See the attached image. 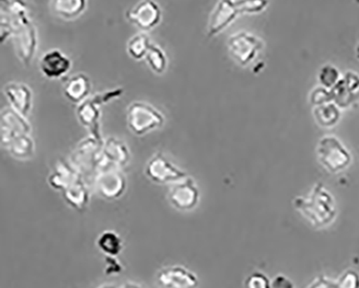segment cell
I'll return each mask as SVG.
<instances>
[{
	"label": "cell",
	"instance_id": "obj_1",
	"mask_svg": "<svg viewBox=\"0 0 359 288\" xmlns=\"http://www.w3.org/2000/svg\"><path fill=\"white\" fill-rule=\"evenodd\" d=\"M1 41L12 36L18 57L26 65L31 63L37 49V29L20 1H1Z\"/></svg>",
	"mask_w": 359,
	"mask_h": 288
},
{
	"label": "cell",
	"instance_id": "obj_2",
	"mask_svg": "<svg viewBox=\"0 0 359 288\" xmlns=\"http://www.w3.org/2000/svg\"><path fill=\"white\" fill-rule=\"evenodd\" d=\"M294 207L315 228L327 227L337 216L334 197L320 183L313 187L308 197H297L294 200Z\"/></svg>",
	"mask_w": 359,
	"mask_h": 288
},
{
	"label": "cell",
	"instance_id": "obj_3",
	"mask_svg": "<svg viewBox=\"0 0 359 288\" xmlns=\"http://www.w3.org/2000/svg\"><path fill=\"white\" fill-rule=\"evenodd\" d=\"M126 122L132 133L142 136L163 127L165 118L151 104L133 102L126 109Z\"/></svg>",
	"mask_w": 359,
	"mask_h": 288
},
{
	"label": "cell",
	"instance_id": "obj_4",
	"mask_svg": "<svg viewBox=\"0 0 359 288\" xmlns=\"http://www.w3.org/2000/svg\"><path fill=\"white\" fill-rule=\"evenodd\" d=\"M104 142L97 141L93 136L80 142L72 155L74 167L83 177L84 181L92 178L94 181L100 169V155Z\"/></svg>",
	"mask_w": 359,
	"mask_h": 288
},
{
	"label": "cell",
	"instance_id": "obj_5",
	"mask_svg": "<svg viewBox=\"0 0 359 288\" xmlns=\"http://www.w3.org/2000/svg\"><path fill=\"white\" fill-rule=\"evenodd\" d=\"M318 160L330 173H338L350 165V151L334 136H326L320 139L318 149Z\"/></svg>",
	"mask_w": 359,
	"mask_h": 288
},
{
	"label": "cell",
	"instance_id": "obj_6",
	"mask_svg": "<svg viewBox=\"0 0 359 288\" xmlns=\"http://www.w3.org/2000/svg\"><path fill=\"white\" fill-rule=\"evenodd\" d=\"M145 174L150 181L156 184L177 183L188 176L184 170L176 167L161 151L150 158L145 167Z\"/></svg>",
	"mask_w": 359,
	"mask_h": 288
},
{
	"label": "cell",
	"instance_id": "obj_7",
	"mask_svg": "<svg viewBox=\"0 0 359 288\" xmlns=\"http://www.w3.org/2000/svg\"><path fill=\"white\" fill-rule=\"evenodd\" d=\"M262 47L264 43L259 38L245 32L233 34L228 39L229 52L231 54V57L242 66L252 63Z\"/></svg>",
	"mask_w": 359,
	"mask_h": 288
},
{
	"label": "cell",
	"instance_id": "obj_8",
	"mask_svg": "<svg viewBox=\"0 0 359 288\" xmlns=\"http://www.w3.org/2000/svg\"><path fill=\"white\" fill-rule=\"evenodd\" d=\"M168 198L170 203L178 211L189 212L198 205L200 191L194 178L187 176L170 186Z\"/></svg>",
	"mask_w": 359,
	"mask_h": 288
},
{
	"label": "cell",
	"instance_id": "obj_9",
	"mask_svg": "<svg viewBox=\"0 0 359 288\" xmlns=\"http://www.w3.org/2000/svg\"><path fill=\"white\" fill-rule=\"evenodd\" d=\"M126 19L142 31L154 29L161 22L162 10L152 0H142L126 11Z\"/></svg>",
	"mask_w": 359,
	"mask_h": 288
},
{
	"label": "cell",
	"instance_id": "obj_10",
	"mask_svg": "<svg viewBox=\"0 0 359 288\" xmlns=\"http://www.w3.org/2000/svg\"><path fill=\"white\" fill-rule=\"evenodd\" d=\"M98 195L106 200H117L126 189V178L119 169H106L98 172L93 181Z\"/></svg>",
	"mask_w": 359,
	"mask_h": 288
},
{
	"label": "cell",
	"instance_id": "obj_11",
	"mask_svg": "<svg viewBox=\"0 0 359 288\" xmlns=\"http://www.w3.org/2000/svg\"><path fill=\"white\" fill-rule=\"evenodd\" d=\"M130 160H131V153L128 145L121 139L111 136L104 141L98 172L106 169L120 170L121 167H126Z\"/></svg>",
	"mask_w": 359,
	"mask_h": 288
},
{
	"label": "cell",
	"instance_id": "obj_12",
	"mask_svg": "<svg viewBox=\"0 0 359 288\" xmlns=\"http://www.w3.org/2000/svg\"><path fill=\"white\" fill-rule=\"evenodd\" d=\"M102 105H104V102L102 101L98 93H96L89 96L77 107V117L80 123L83 127L88 128L91 136L100 142H104L102 134H100V106Z\"/></svg>",
	"mask_w": 359,
	"mask_h": 288
},
{
	"label": "cell",
	"instance_id": "obj_13",
	"mask_svg": "<svg viewBox=\"0 0 359 288\" xmlns=\"http://www.w3.org/2000/svg\"><path fill=\"white\" fill-rule=\"evenodd\" d=\"M32 127L26 117L12 107H6L1 111V144L7 148L9 144L22 134H29Z\"/></svg>",
	"mask_w": 359,
	"mask_h": 288
},
{
	"label": "cell",
	"instance_id": "obj_14",
	"mask_svg": "<svg viewBox=\"0 0 359 288\" xmlns=\"http://www.w3.org/2000/svg\"><path fill=\"white\" fill-rule=\"evenodd\" d=\"M158 283L164 288H196V274L182 266H172L161 269L158 273Z\"/></svg>",
	"mask_w": 359,
	"mask_h": 288
},
{
	"label": "cell",
	"instance_id": "obj_15",
	"mask_svg": "<svg viewBox=\"0 0 359 288\" xmlns=\"http://www.w3.org/2000/svg\"><path fill=\"white\" fill-rule=\"evenodd\" d=\"M241 10L234 1H219L210 12L208 24V36L217 35L238 17Z\"/></svg>",
	"mask_w": 359,
	"mask_h": 288
},
{
	"label": "cell",
	"instance_id": "obj_16",
	"mask_svg": "<svg viewBox=\"0 0 359 288\" xmlns=\"http://www.w3.org/2000/svg\"><path fill=\"white\" fill-rule=\"evenodd\" d=\"M39 66L43 76L49 79H57L69 71L72 61L61 50L52 49L42 55Z\"/></svg>",
	"mask_w": 359,
	"mask_h": 288
},
{
	"label": "cell",
	"instance_id": "obj_17",
	"mask_svg": "<svg viewBox=\"0 0 359 288\" xmlns=\"http://www.w3.org/2000/svg\"><path fill=\"white\" fill-rule=\"evenodd\" d=\"M4 92L13 109L24 117L29 114L33 106V92L31 88L21 82H9L4 88Z\"/></svg>",
	"mask_w": 359,
	"mask_h": 288
},
{
	"label": "cell",
	"instance_id": "obj_18",
	"mask_svg": "<svg viewBox=\"0 0 359 288\" xmlns=\"http://www.w3.org/2000/svg\"><path fill=\"white\" fill-rule=\"evenodd\" d=\"M91 88L92 82L89 76L78 73L65 80L63 93L72 103L79 105L89 97Z\"/></svg>",
	"mask_w": 359,
	"mask_h": 288
},
{
	"label": "cell",
	"instance_id": "obj_19",
	"mask_svg": "<svg viewBox=\"0 0 359 288\" xmlns=\"http://www.w3.org/2000/svg\"><path fill=\"white\" fill-rule=\"evenodd\" d=\"M64 200L69 207L75 209L76 211L83 213L88 209L90 202V191L87 181L83 177L78 178L72 185L68 186L66 189L62 191Z\"/></svg>",
	"mask_w": 359,
	"mask_h": 288
},
{
	"label": "cell",
	"instance_id": "obj_20",
	"mask_svg": "<svg viewBox=\"0 0 359 288\" xmlns=\"http://www.w3.org/2000/svg\"><path fill=\"white\" fill-rule=\"evenodd\" d=\"M80 177H82V176L78 173L73 164L65 161L64 159H60L56 161L53 171L51 172L49 178H48V181L54 189L63 191L64 189H66L68 186L72 185L74 181H77L78 178Z\"/></svg>",
	"mask_w": 359,
	"mask_h": 288
},
{
	"label": "cell",
	"instance_id": "obj_21",
	"mask_svg": "<svg viewBox=\"0 0 359 288\" xmlns=\"http://www.w3.org/2000/svg\"><path fill=\"white\" fill-rule=\"evenodd\" d=\"M98 249L105 254L106 257H117L123 249V241L117 232L106 230L100 233L96 241Z\"/></svg>",
	"mask_w": 359,
	"mask_h": 288
},
{
	"label": "cell",
	"instance_id": "obj_22",
	"mask_svg": "<svg viewBox=\"0 0 359 288\" xmlns=\"http://www.w3.org/2000/svg\"><path fill=\"white\" fill-rule=\"evenodd\" d=\"M86 7L87 3L84 0H54L51 3L54 13L66 20L79 17Z\"/></svg>",
	"mask_w": 359,
	"mask_h": 288
},
{
	"label": "cell",
	"instance_id": "obj_23",
	"mask_svg": "<svg viewBox=\"0 0 359 288\" xmlns=\"http://www.w3.org/2000/svg\"><path fill=\"white\" fill-rule=\"evenodd\" d=\"M7 149L14 158L29 159L35 153V142L29 134H22L9 144Z\"/></svg>",
	"mask_w": 359,
	"mask_h": 288
},
{
	"label": "cell",
	"instance_id": "obj_24",
	"mask_svg": "<svg viewBox=\"0 0 359 288\" xmlns=\"http://www.w3.org/2000/svg\"><path fill=\"white\" fill-rule=\"evenodd\" d=\"M152 43L150 41L149 36L145 33H138L130 38L126 45V51L130 57L135 60H142L146 57Z\"/></svg>",
	"mask_w": 359,
	"mask_h": 288
},
{
	"label": "cell",
	"instance_id": "obj_25",
	"mask_svg": "<svg viewBox=\"0 0 359 288\" xmlns=\"http://www.w3.org/2000/svg\"><path fill=\"white\" fill-rule=\"evenodd\" d=\"M145 59L149 67L151 68V71L156 74L161 75L168 68V57H166L165 52L160 46L152 43Z\"/></svg>",
	"mask_w": 359,
	"mask_h": 288
},
{
	"label": "cell",
	"instance_id": "obj_26",
	"mask_svg": "<svg viewBox=\"0 0 359 288\" xmlns=\"http://www.w3.org/2000/svg\"><path fill=\"white\" fill-rule=\"evenodd\" d=\"M314 116L320 125L332 127L338 122L340 113L336 106L332 104H326V105L316 108L314 111Z\"/></svg>",
	"mask_w": 359,
	"mask_h": 288
},
{
	"label": "cell",
	"instance_id": "obj_27",
	"mask_svg": "<svg viewBox=\"0 0 359 288\" xmlns=\"http://www.w3.org/2000/svg\"><path fill=\"white\" fill-rule=\"evenodd\" d=\"M334 283L336 288H359V273L354 269L346 270Z\"/></svg>",
	"mask_w": 359,
	"mask_h": 288
},
{
	"label": "cell",
	"instance_id": "obj_28",
	"mask_svg": "<svg viewBox=\"0 0 359 288\" xmlns=\"http://www.w3.org/2000/svg\"><path fill=\"white\" fill-rule=\"evenodd\" d=\"M244 288H272L271 280L262 272H252L246 277Z\"/></svg>",
	"mask_w": 359,
	"mask_h": 288
},
{
	"label": "cell",
	"instance_id": "obj_29",
	"mask_svg": "<svg viewBox=\"0 0 359 288\" xmlns=\"http://www.w3.org/2000/svg\"><path fill=\"white\" fill-rule=\"evenodd\" d=\"M339 71L334 66L326 65L322 68L320 73V81L326 88L336 87L339 81Z\"/></svg>",
	"mask_w": 359,
	"mask_h": 288
},
{
	"label": "cell",
	"instance_id": "obj_30",
	"mask_svg": "<svg viewBox=\"0 0 359 288\" xmlns=\"http://www.w3.org/2000/svg\"><path fill=\"white\" fill-rule=\"evenodd\" d=\"M238 8H240L241 12H257L262 11L264 9L268 4L266 3H250V1H238Z\"/></svg>",
	"mask_w": 359,
	"mask_h": 288
},
{
	"label": "cell",
	"instance_id": "obj_31",
	"mask_svg": "<svg viewBox=\"0 0 359 288\" xmlns=\"http://www.w3.org/2000/svg\"><path fill=\"white\" fill-rule=\"evenodd\" d=\"M306 288H336V283L329 277L320 275L316 277Z\"/></svg>",
	"mask_w": 359,
	"mask_h": 288
},
{
	"label": "cell",
	"instance_id": "obj_32",
	"mask_svg": "<svg viewBox=\"0 0 359 288\" xmlns=\"http://www.w3.org/2000/svg\"><path fill=\"white\" fill-rule=\"evenodd\" d=\"M271 286L272 288H294V284L290 281L288 277L285 275H276L274 279L271 281Z\"/></svg>",
	"mask_w": 359,
	"mask_h": 288
},
{
	"label": "cell",
	"instance_id": "obj_33",
	"mask_svg": "<svg viewBox=\"0 0 359 288\" xmlns=\"http://www.w3.org/2000/svg\"><path fill=\"white\" fill-rule=\"evenodd\" d=\"M106 274L120 273L122 271V266L114 259V257H106Z\"/></svg>",
	"mask_w": 359,
	"mask_h": 288
},
{
	"label": "cell",
	"instance_id": "obj_34",
	"mask_svg": "<svg viewBox=\"0 0 359 288\" xmlns=\"http://www.w3.org/2000/svg\"><path fill=\"white\" fill-rule=\"evenodd\" d=\"M121 288H142V286L138 285L136 283H132V282H128V283L123 284L121 286Z\"/></svg>",
	"mask_w": 359,
	"mask_h": 288
},
{
	"label": "cell",
	"instance_id": "obj_35",
	"mask_svg": "<svg viewBox=\"0 0 359 288\" xmlns=\"http://www.w3.org/2000/svg\"><path fill=\"white\" fill-rule=\"evenodd\" d=\"M97 288H117V287H116V286H114V285H112V284H106V285H102Z\"/></svg>",
	"mask_w": 359,
	"mask_h": 288
},
{
	"label": "cell",
	"instance_id": "obj_36",
	"mask_svg": "<svg viewBox=\"0 0 359 288\" xmlns=\"http://www.w3.org/2000/svg\"><path fill=\"white\" fill-rule=\"evenodd\" d=\"M356 53H357V59L359 60V43H358V46H357V48H356Z\"/></svg>",
	"mask_w": 359,
	"mask_h": 288
}]
</instances>
